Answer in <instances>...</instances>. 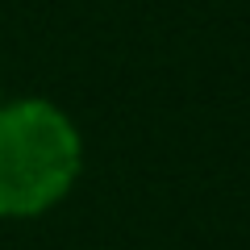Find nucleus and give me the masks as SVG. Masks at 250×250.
Returning a JSON list of instances; mask_svg holds the SVG:
<instances>
[{"mask_svg":"<svg viewBox=\"0 0 250 250\" xmlns=\"http://www.w3.org/2000/svg\"><path fill=\"white\" fill-rule=\"evenodd\" d=\"M0 104H4V96H0Z\"/></svg>","mask_w":250,"mask_h":250,"instance_id":"2","label":"nucleus"},{"mask_svg":"<svg viewBox=\"0 0 250 250\" xmlns=\"http://www.w3.org/2000/svg\"><path fill=\"white\" fill-rule=\"evenodd\" d=\"M83 167L80 129L42 96L0 104V217H42L75 188Z\"/></svg>","mask_w":250,"mask_h":250,"instance_id":"1","label":"nucleus"}]
</instances>
